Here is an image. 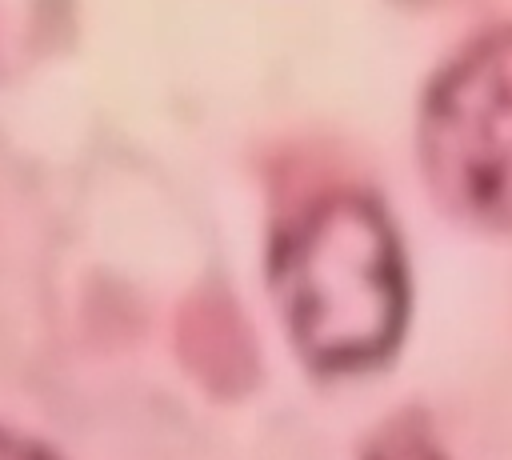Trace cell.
Returning <instances> with one entry per match:
<instances>
[{"label": "cell", "mask_w": 512, "mask_h": 460, "mask_svg": "<svg viewBox=\"0 0 512 460\" xmlns=\"http://www.w3.org/2000/svg\"><path fill=\"white\" fill-rule=\"evenodd\" d=\"M276 296L312 368L380 360L404 328V264L388 220L356 196L312 208L276 252Z\"/></svg>", "instance_id": "cell-1"}, {"label": "cell", "mask_w": 512, "mask_h": 460, "mask_svg": "<svg viewBox=\"0 0 512 460\" xmlns=\"http://www.w3.org/2000/svg\"><path fill=\"white\" fill-rule=\"evenodd\" d=\"M420 152L448 208L512 224V32L480 40L432 84Z\"/></svg>", "instance_id": "cell-2"}, {"label": "cell", "mask_w": 512, "mask_h": 460, "mask_svg": "<svg viewBox=\"0 0 512 460\" xmlns=\"http://www.w3.org/2000/svg\"><path fill=\"white\" fill-rule=\"evenodd\" d=\"M176 352L184 368L216 396H240L256 380V348L236 300L220 288H200L176 320Z\"/></svg>", "instance_id": "cell-3"}, {"label": "cell", "mask_w": 512, "mask_h": 460, "mask_svg": "<svg viewBox=\"0 0 512 460\" xmlns=\"http://www.w3.org/2000/svg\"><path fill=\"white\" fill-rule=\"evenodd\" d=\"M368 460H440V452L432 448V440L420 432L416 420H400L376 436Z\"/></svg>", "instance_id": "cell-4"}]
</instances>
